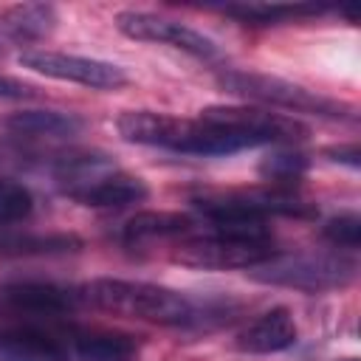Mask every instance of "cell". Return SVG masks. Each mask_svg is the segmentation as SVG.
<instances>
[{"label": "cell", "mask_w": 361, "mask_h": 361, "mask_svg": "<svg viewBox=\"0 0 361 361\" xmlns=\"http://www.w3.org/2000/svg\"><path fill=\"white\" fill-rule=\"evenodd\" d=\"M322 6H282V3H231L226 6V14L243 20V23H254V25H271V23H282V20H296V17H313L322 14Z\"/></svg>", "instance_id": "obj_17"}, {"label": "cell", "mask_w": 361, "mask_h": 361, "mask_svg": "<svg viewBox=\"0 0 361 361\" xmlns=\"http://www.w3.org/2000/svg\"><path fill=\"white\" fill-rule=\"evenodd\" d=\"M296 322L288 307H271L262 316H257L240 336H237V350L248 355H271L282 353L296 344Z\"/></svg>", "instance_id": "obj_11"}, {"label": "cell", "mask_w": 361, "mask_h": 361, "mask_svg": "<svg viewBox=\"0 0 361 361\" xmlns=\"http://www.w3.org/2000/svg\"><path fill=\"white\" fill-rule=\"evenodd\" d=\"M85 121L59 110H20L3 121V130L14 138H71L82 133Z\"/></svg>", "instance_id": "obj_14"}, {"label": "cell", "mask_w": 361, "mask_h": 361, "mask_svg": "<svg viewBox=\"0 0 361 361\" xmlns=\"http://www.w3.org/2000/svg\"><path fill=\"white\" fill-rule=\"evenodd\" d=\"M68 324H39L3 319L0 358L3 361H71Z\"/></svg>", "instance_id": "obj_10"}, {"label": "cell", "mask_w": 361, "mask_h": 361, "mask_svg": "<svg viewBox=\"0 0 361 361\" xmlns=\"http://www.w3.org/2000/svg\"><path fill=\"white\" fill-rule=\"evenodd\" d=\"M34 96H37V87L34 85L20 82L14 76H0V99L20 102V99H34Z\"/></svg>", "instance_id": "obj_21"}, {"label": "cell", "mask_w": 361, "mask_h": 361, "mask_svg": "<svg viewBox=\"0 0 361 361\" xmlns=\"http://www.w3.org/2000/svg\"><path fill=\"white\" fill-rule=\"evenodd\" d=\"M82 293L54 282H11L0 288V316L14 322L65 324V316L76 310Z\"/></svg>", "instance_id": "obj_7"}, {"label": "cell", "mask_w": 361, "mask_h": 361, "mask_svg": "<svg viewBox=\"0 0 361 361\" xmlns=\"http://www.w3.org/2000/svg\"><path fill=\"white\" fill-rule=\"evenodd\" d=\"M82 302L113 316L141 319L152 324L180 327L195 322V305L183 293L141 279H93L82 288Z\"/></svg>", "instance_id": "obj_2"}, {"label": "cell", "mask_w": 361, "mask_h": 361, "mask_svg": "<svg viewBox=\"0 0 361 361\" xmlns=\"http://www.w3.org/2000/svg\"><path fill=\"white\" fill-rule=\"evenodd\" d=\"M324 240L333 243L336 248H347V251H355L358 243H361V220L358 214H338V217H330L322 228Z\"/></svg>", "instance_id": "obj_20"}, {"label": "cell", "mask_w": 361, "mask_h": 361, "mask_svg": "<svg viewBox=\"0 0 361 361\" xmlns=\"http://www.w3.org/2000/svg\"><path fill=\"white\" fill-rule=\"evenodd\" d=\"M344 361H358V358H344Z\"/></svg>", "instance_id": "obj_23"}, {"label": "cell", "mask_w": 361, "mask_h": 361, "mask_svg": "<svg viewBox=\"0 0 361 361\" xmlns=\"http://www.w3.org/2000/svg\"><path fill=\"white\" fill-rule=\"evenodd\" d=\"M327 155H333V161H344L350 166H358V158H361L355 144H350V147H333V149H327Z\"/></svg>", "instance_id": "obj_22"}, {"label": "cell", "mask_w": 361, "mask_h": 361, "mask_svg": "<svg viewBox=\"0 0 361 361\" xmlns=\"http://www.w3.org/2000/svg\"><path fill=\"white\" fill-rule=\"evenodd\" d=\"M305 172H307V155L296 149H276L259 164V175L271 186H282V189H290Z\"/></svg>", "instance_id": "obj_18"}, {"label": "cell", "mask_w": 361, "mask_h": 361, "mask_svg": "<svg viewBox=\"0 0 361 361\" xmlns=\"http://www.w3.org/2000/svg\"><path fill=\"white\" fill-rule=\"evenodd\" d=\"M34 212V195L25 183L0 175V226L23 223Z\"/></svg>", "instance_id": "obj_19"}, {"label": "cell", "mask_w": 361, "mask_h": 361, "mask_svg": "<svg viewBox=\"0 0 361 361\" xmlns=\"http://www.w3.org/2000/svg\"><path fill=\"white\" fill-rule=\"evenodd\" d=\"M200 118L237 133L251 147L293 144L307 135V127L302 121H296L293 116L274 113V110H265L257 104H214V107H206L200 113Z\"/></svg>", "instance_id": "obj_6"}, {"label": "cell", "mask_w": 361, "mask_h": 361, "mask_svg": "<svg viewBox=\"0 0 361 361\" xmlns=\"http://www.w3.org/2000/svg\"><path fill=\"white\" fill-rule=\"evenodd\" d=\"M116 130L130 144L161 147L186 155H228L251 149L245 138L226 127L209 124L203 118H178L155 110H127L116 118Z\"/></svg>", "instance_id": "obj_1"}, {"label": "cell", "mask_w": 361, "mask_h": 361, "mask_svg": "<svg viewBox=\"0 0 361 361\" xmlns=\"http://www.w3.org/2000/svg\"><path fill=\"white\" fill-rule=\"evenodd\" d=\"M195 217L192 214H180V212H138L135 217H130L121 226V240L135 245V243H147V240H164V237H178L195 228Z\"/></svg>", "instance_id": "obj_16"}, {"label": "cell", "mask_w": 361, "mask_h": 361, "mask_svg": "<svg viewBox=\"0 0 361 361\" xmlns=\"http://www.w3.org/2000/svg\"><path fill=\"white\" fill-rule=\"evenodd\" d=\"M251 279L265 285L296 288L307 293L344 288L355 279V262L344 254H293V257H271L262 265L251 268Z\"/></svg>", "instance_id": "obj_4"}, {"label": "cell", "mask_w": 361, "mask_h": 361, "mask_svg": "<svg viewBox=\"0 0 361 361\" xmlns=\"http://www.w3.org/2000/svg\"><path fill=\"white\" fill-rule=\"evenodd\" d=\"M20 65L34 73H42L48 79L76 82V85H85L93 90H118L130 82L124 68H118L113 62L79 56V54H62V51H39V48L23 51Z\"/></svg>", "instance_id": "obj_8"}, {"label": "cell", "mask_w": 361, "mask_h": 361, "mask_svg": "<svg viewBox=\"0 0 361 361\" xmlns=\"http://www.w3.org/2000/svg\"><path fill=\"white\" fill-rule=\"evenodd\" d=\"M71 347L79 361H135L141 353L138 336L118 330H79L71 333Z\"/></svg>", "instance_id": "obj_15"}, {"label": "cell", "mask_w": 361, "mask_h": 361, "mask_svg": "<svg viewBox=\"0 0 361 361\" xmlns=\"http://www.w3.org/2000/svg\"><path fill=\"white\" fill-rule=\"evenodd\" d=\"M116 28L130 37V39H141V42H161L169 48H178L183 54H192L197 59H214L220 56V48L212 37L189 28L186 23L161 17V14H149V11H121L116 14Z\"/></svg>", "instance_id": "obj_9"}, {"label": "cell", "mask_w": 361, "mask_h": 361, "mask_svg": "<svg viewBox=\"0 0 361 361\" xmlns=\"http://www.w3.org/2000/svg\"><path fill=\"white\" fill-rule=\"evenodd\" d=\"M217 85L240 99L257 102L259 104H271V107H282V110H293V113H313V116H324V118H353V107L336 99H324L296 82L279 79V76H268V73H254V71H223L217 76Z\"/></svg>", "instance_id": "obj_3"}, {"label": "cell", "mask_w": 361, "mask_h": 361, "mask_svg": "<svg viewBox=\"0 0 361 361\" xmlns=\"http://www.w3.org/2000/svg\"><path fill=\"white\" fill-rule=\"evenodd\" d=\"M59 23L51 3H17L0 11V37L11 42H37L48 37Z\"/></svg>", "instance_id": "obj_13"}, {"label": "cell", "mask_w": 361, "mask_h": 361, "mask_svg": "<svg viewBox=\"0 0 361 361\" xmlns=\"http://www.w3.org/2000/svg\"><path fill=\"white\" fill-rule=\"evenodd\" d=\"M276 257L271 237H237L209 231L203 237L186 240L175 251V262L203 271H234V268H257L265 259Z\"/></svg>", "instance_id": "obj_5"}, {"label": "cell", "mask_w": 361, "mask_h": 361, "mask_svg": "<svg viewBox=\"0 0 361 361\" xmlns=\"http://www.w3.org/2000/svg\"><path fill=\"white\" fill-rule=\"evenodd\" d=\"M147 195L149 189L138 175H130L121 166H110L82 192H76L73 200L90 209H124L130 203H141Z\"/></svg>", "instance_id": "obj_12"}]
</instances>
